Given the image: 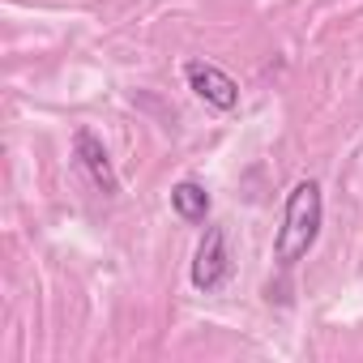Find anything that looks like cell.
Instances as JSON below:
<instances>
[{"label": "cell", "mask_w": 363, "mask_h": 363, "mask_svg": "<svg viewBox=\"0 0 363 363\" xmlns=\"http://www.w3.org/2000/svg\"><path fill=\"white\" fill-rule=\"evenodd\" d=\"M73 150H77L82 171L90 175V184H94L103 197H116V193H120V179H116V167H111L107 145H103L90 128H77V133H73Z\"/></svg>", "instance_id": "277c9868"}, {"label": "cell", "mask_w": 363, "mask_h": 363, "mask_svg": "<svg viewBox=\"0 0 363 363\" xmlns=\"http://www.w3.org/2000/svg\"><path fill=\"white\" fill-rule=\"evenodd\" d=\"M184 77H189V90H193L201 103H210L214 111H235V107H240V86H235V77L223 73L218 65H210V60H189V65H184Z\"/></svg>", "instance_id": "3957f363"}, {"label": "cell", "mask_w": 363, "mask_h": 363, "mask_svg": "<svg viewBox=\"0 0 363 363\" xmlns=\"http://www.w3.org/2000/svg\"><path fill=\"white\" fill-rule=\"evenodd\" d=\"M320 218H325V197H320V184L316 179H299L286 197V210H282V227H278V240H274V261L282 269H291L295 261H303L320 235Z\"/></svg>", "instance_id": "6da1fadb"}, {"label": "cell", "mask_w": 363, "mask_h": 363, "mask_svg": "<svg viewBox=\"0 0 363 363\" xmlns=\"http://www.w3.org/2000/svg\"><path fill=\"white\" fill-rule=\"evenodd\" d=\"M171 210L184 218V223H206V214H210L206 184H197V179H179V184L171 189Z\"/></svg>", "instance_id": "5b68a950"}, {"label": "cell", "mask_w": 363, "mask_h": 363, "mask_svg": "<svg viewBox=\"0 0 363 363\" xmlns=\"http://www.w3.org/2000/svg\"><path fill=\"white\" fill-rule=\"evenodd\" d=\"M231 278V248H227V231L223 227H206L197 257H193V286L197 291H218Z\"/></svg>", "instance_id": "7a4b0ae2"}]
</instances>
